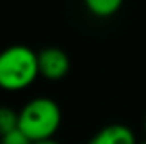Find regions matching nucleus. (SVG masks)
I'll return each instance as SVG.
<instances>
[{
    "label": "nucleus",
    "mask_w": 146,
    "mask_h": 144,
    "mask_svg": "<svg viewBox=\"0 0 146 144\" xmlns=\"http://www.w3.org/2000/svg\"><path fill=\"white\" fill-rule=\"evenodd\" d=\"M39 75L37 53L22 44H14L0 51V88L22 90L34 83Z\"/></svg>",
    "instance_id": "obj_1"
},
{
    "label": "nucleus",
    "mask_w": 146,
    "mask_h": 144,
    "mask_svg": "<svg viewBox=\"0 0 146 144\" xmlns=\"http://www.w3.org/2000/svg\"><path fill=\"white\" fill-rule=\"evenodd\" d=\"M61 124L60 105L46 97L29 100L19 112V129L33 141L53 139Z\"/></svg>",
    "instance_id": "obj_2"
},
{
    "label": "nucleus",
    "mask_w": 146,
    "mask_h": 144,
    "mask_svg": "<svg viewBox=\"0 0 146 144\" xmlns=\"http://www.w3.org/2000/svg\"><path fill=\"white\" fill-rule=\"evenodd\" d=\"M39 75L48 80H60L70 70V58L60 48H46L37 53Z\"/></svg>",
    "instance_id": "obj_3"
},
{
    "label": "nucleus",
    "mask_w": 146,
    "mask_h": 144,
    "mask_svg": "<svg viewBox=\"0 0 146 144\" xmlns=\"http://www.w3.org/2000/svg\"><path fill=\"white\" fill-rule=\"evenodd\" d=\"M90 144H136L134 132L124 124H110L100 129Z\"/></svg>",
    "instance_id": "obj_4"
},
{
    "label": "nucleus",
    "mask_w": 146,
    "mask_h": 144,
    "mask_svg": "<svg viewBox=\"0 0 146 144\" xmlns=\"http://www.w3.org/2000/svg\"><path fill=\"white\" fill-rule=\"evenodd\" d=\"M121 5H122L121 0H87L85 2V7L95 17H110L117 14Z\"/></svg>",
    "instance_id": "obj_5"
},
{
    "label": "nucleus",
    "mask_w": 146,
    "mask_h": 144,
    "mask_svg": "<svg viewBox=\"0 0 146 144\" xmlns=\"http://www.w3.org/2000/svg\"><path fill=\"white\" fill-rule=\"evenodd\" d=\"M19 127V114L10 107H0V137Z\"/></svg>",
    "instance_id": "obj_6"
},
{
    "label": "nucleus",
    "mask_w": 146,
    "mask_h": 144,
    "mask_svg": "<svg viewBox=\"0 0 146 144\" xmlns=\"http://www.w3.org/2000/svg\"><path fill=\"white\" fill-rule=\"evenodd\" d=\"M0 144H33V141L17 127L15 131H12V132L2 136V137H0Z\"/></svg>",
    "instance_id": "obj_7"
},
{
    "label": "nucleus",
    "mask_w": 146,
    "mask_h": 144,
    "mask_svg": "<svg viewBox=\"0 0 146 144\" xmlns=\"http://www.w3.org/2000/svg\"><path fill=\"white\" fill-rule=\"evenodd\" d=\"M33 144H60V143H56L54 139H44V141H36Z\"/></svg>",
    "instance_id": "obj_8"
},
{
    "label": "nucleus",
    "mask_w": 146,
    "mask_h": 144,
    "mask_svg": "<svg viewBox=\"0 0 146 144\" xmlns=\"http://www.w3.org/2000/svg\"><path fill=\"white\" fill-rule=\"evenodd\" d=\"M141 144H146V141H145V143H141Z\"/></svg>",
    "instance_id": "obj_9"
},
{
    "label": "nucleus",
    "mask_w": 146,
    "mask_h": 144,
    "mask_svg": "<svg viewBox=\"0 0 146 144\" xmlns=\"http://www.w3.org/2000/svg\"><path fill=\"white\" fill-rule=\"evenodd\" d=\"M145 126H146V122H145Z\"/></svg>",
    "instance_id": "obj_10"
}]
</instances>
